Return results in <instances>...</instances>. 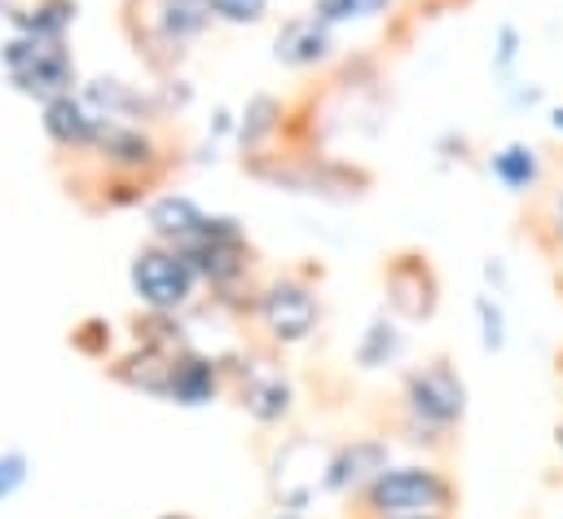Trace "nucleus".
<instances>
[{"label": "nucleus", "mask_w": 563, "mask_h": 519, "mask_svg": "<svg viewBox=\"0 0 563 519\" xmlns=\"http://www.w3.org/2000/svg\"><path fill=\"white\" fill-rule=\"evenodd\" d=\"M471 413V387L449 356L409 365L391 400V435L418 453H449Z\"/></svg>", "instance_id": "f257e3e1"}, {"label": "nucleus", "mask_w": 563, "mask_h": 519, "mask_svg": "<svg viewBox=\"0 0 563 519\" xmlns=\"http://www.w3.org/2000/svg\"><path fill=\"white\" fill-rule=\"evenodd\" d=\"M202 281V303L224 312L229 321L251 317V299L260 286V251L251 242V229L233 211H207L198 238L180 246Z\"/></svg>", "instance_id": "f03ea898"}, {"label": "nucleus", "mask_w": 563, "mask_h": 519, "mask_svg": "<svg viewBox=\"0 0 563 519\" xmlns=\"http://www.w3.org/2000/svg\"><path fill=\"white\" fill-rule=\"evenodd\" d=\"M457 501L462 488L440 462H391L347 501V519H440L457 515Z\"/></svg>", "instance_id": "7ed1b4c3"}, {"label": "nucleus", "mask_w": 563, "mask_h": 519, "mask_svg": "<svg viewBox=\"0 0 563 519\" xmlns=\"http://www.w3.org/2000/svg\"><path fill=\"white\" fill-rule=\"evenodd\" d=\"M211 26L216 18L207 0H128L123 4V35L158 79L176 75L194 53V44L207 40Z\"/></svg>", "instance_id": "20e7f679"}, {"label": "nucleus", "mask_w": 563, "mask_h": 519, "mask_svg": "<svg viewBox=\"0 0 563 519\" xmlns=\"http://www.w3.org/2000/svg\"><path fill=\"white\" fill-rule=\"evenodd\" d=\"M321 273L312 268H282L260 277L255 299H251V325L255 339L268 343L273 352H295L317 339L325 321V299H321Z\"/></svg>", "instance_id": "39448f33"}, {"label": "nucleus", "mask_w": 563, "mask_h": 519, "mask_svg": "<svg viewBox=\"0 0 563 519\" xmlns=\"http://www.w3.org/2000/svg\"><path fill=\"white\" fill-rule=\"evenodd\" d=\"M220 361H224V396L260 431H282L295 418L299 387H295L290 369L282 365V352H273L268 343L255 339V343H238V347L220 352Z\"/></svg>", "instance_id": "423d86ee"}, {"label": "nucleus", "mask_w": 563, "mask_h": 519, "mask_svg": "<svg viewBox=\"0 0 563 519\" xmlns=\"http://www.w3.org/2000/svg\"><path fill=\"white\" fill-rule=\"evenodd\" d=\"M176 163H180L176 145L163 136V128L101 119L92 150L70 167H84V172H97V176H132V180H150V185L163 189Z\"/></svg>", "instance_id": "0eeeda50"}, {"label": "nucleus", "mask_w": 563, "mask_h": 519, "mask_svg": "<svg viewBox=\"0 0 563 519\" xmlns=\"http://www.w3.org/2000/svg\"><path fill=\"white\" fill-rule=\"evenodd\" d=\"M0 75L4 84L44 106L62 92H75L79 88V62L70 53V40H35V35H22V31H4L0 35Z\"/></svg>", "instance_id": "6e6552de"}, {"label": "nucleus", "mask_w": 563, "mask_h": 519, "mask_svg": "<svg viewBox=\"0 0 563 519\" xmlns=\"http://www.w3.org/2000/svg\"><path fill=\"white\" fill-rule=\"evenodd\" d=\"M128 290H132L136 308H145V312L185 317L189 308L202 303V281H198L194 260L180 246L150 242V238L128 260Z\"/></svg>", "instance_id": "1a4fd4ad"}, {"label": "nucleus", "mask_w": 563, "mask_h": 519, "mask_svg": "<svg viewBox=\"0 0 563 519\" xmlns=\"http://www.w3.org/2000/svg\"><path fill=\"white\" fill-rule=\"evenodd\" d=\"M242 172L273 185V189L317 194V198H361L374 185V176L361 163L334 158L325 150H317V154H268L260 163H246Z\"/></svg>", "instance_id": "9d476101"}, {"label": "nucleus", "mask_w": 563, "mask_h": 519, "mask_svg": "<svg viewBox=\"0 0 563 519\" xmlns=\"http://www.w3.org/2000/svg\"><path fill=\"white\" fill-rule=\"evenodd\" d=\"M325 453H330V444L317 435H286L273 444V457H268L273 510L308 515L317 506V497H325Z\"/></svg>", "instance_id": "9b49d317"}, {"label": "nucleus", "mask_w": 563, "mask_h": 519, "mask_svg": "<svg viewBox=\"0 0 563 519\" xmlns=\"http://www.w3.org/2000/svg\"><path fill=\"white\" fill-rule=\"evenodd\" d=\"M440 295H444V281L427 251L400 246L383 260V308L405 325L431 321L440 312Z\"/></svg>", "instance_id": "f8f14e48"}, {"label": "nucleus", "mask_w": 563, "mask_h": 519, "mask_svg": "<svg viewBox=\"0 0 563 519\" xmlns=\"http://www.w3.org/2000/svg\"><path fill=\"white\" fill-rule=\"evenodd\" d=\"M396 462V440L378 431H356L347 440H334L325 453V497L352 501L374 475H383Z\"/></svg>", "instance_id": "ddd939ff"}, {"label": "nucleus", "mask_w": 563, "mask_h": 519, "mask_svg": "<svg viewBox=\"0 0 563 519\" xmlns=\"http://www.w3.org/2000/svg\"><path fill=\"white\" fill-rule=\"evenodd\" d=\"M220 396H224V361H220V352H207L198 343H185V347H176L167 356L158 405H172V409H207Z\"/></svg>", "instance_id": "4468645a"}, {"label": "nucleus", "mask_w": 563, "mask_h": 519, "mask_svg": "<svg viewBox=\"0 0 563 519\" xmlns=\"http://www.w3.org/2000/svg\"><path fill=\"white\" fill-rule=\"evenodd\" d=\"M334 57H339V31H330L308 9L282 18V26L273 31V62L282 70L308 75V70H325Z\"/></svg>", "instance_id": "2eb2a0df"}, {"label": "nucleus", "mask_w": 563, "mask_h": 519, "mask_svg": "<svg viewBox=\"0 0 563 519\" xmlns=\"http://www.w3.org/2000/svg\"><path fill=\"white\" fill-rule=\"evenodd\" d=\"M75 92H79L101 119L150 123V128H163V123H167L154 84H132V79H123V75H88V79H79Z\"/></svg>", "instance_id": "dca6fc26"}, {"label": "nucleus", "mask_w": 563, "mask_h": 519, "mask_svg": "<svg viewBox=\"0 0 563 519\" xmlns=\"http://www.w3.org/2000/svg\"><path fill=\"white\" fill-rule=\"evenodd\" d=\"M97 128H101V114L79 92H62V97H53V101L40 106V132H44V141L62 158H70V163H79L92 150Z\"/></svg>", "instance_id": "f3484780"}, {"label": "nucleus", "mask_w": 563, "mask_h": 519, "mask_svg": "<svg viewBox=\"0 0 563 519\" xmlns=\"http://www.w3.org/2000/svg\"><path fill=\"white\" fill-rule=\"evenodd\" d=\"M286 110L290 101H282L277 92H251L238 106V132H233V150L246 163H260L268 154L282 150V128H286Z\"/></svg>", "instance_id": "a211bd4d"}, {"label": "nucleus", "mask_w": 563, "mask_h": 519, "mask_svg": "<svg viewBox=\"0 0 563 519\" xmlns=\"http://www.w3.org/2000/svg\"><path fill=\"white\" fill-rule=\"evenodd\" d=\"M141 220H145V238L150 242H167V246H189L207 220V207L185 194V189H158L145 207H141Z\"/></svg>", "instance_id": "6ab92c4d"}, {"label": "nucleus", "mask_w": 563, "mask_h": 519, "mask_svg": "<svg viewBox=\"0 0 563 519\" xmlns=\"http://www.w3.org/2000/svg\"><path fill=\"white\" fill-rule=\"evenodd\" d=\"M409 352V330L400 317H391L387 308H374L369 321L361 325L356 343H352V365L361 374H383V369H396Z\"/></svg>", "instance_id": "aec40b11"}, {"label": "nucleus", "mask_w": 563, "mask_h": 519, "mask_svg": "<svg viewBox=\"0 0 563 519\" xmlns=\"http://www.w3.org/2000/svg\"><path fill=\"white\" fill-rule=\"evenodd\" d=\"M484 172L515 198L523 194H537L541 180H545V154L532 145V141H501L484 154Z\"/></svg>", "instance_id": "412c9836"}, {"label": "nucleus", "mask_w": 563, "mask_h": 519, "mask_svg": "<svg viewBox=\"0 0 563 519\" xmlns=\"http://www.w3.org/2000/svg\"><path fill=\"white\" fill-rule=\"evenodd\" d=\"M79 22V0H26L9 9V31L35 35V40H70Z\"/></svg>", "instance_id": "4be33fe9"}, {"label": "nucleus", "mask_w": 563, "mask_h": 519, "mask_svg": "<svg viewBox=\"0 0 563 519\" xmlns=\"http://www.w3.org/2000/svg\"><path fill=\"white\" fill-rule=\"evenodd\" d=\"M396 0H312L308 13L321 18L330 31H343V26H356V22H374L383 13H391Z\"/></svg>", "instance_id": "5701e85b"}, {"label": "nucleus", "mask_w": 563, "mask_h": 519, "mask_svg": "<svg viewBox=\"0 0 563 519\" xmlns=\"http://www.w3.org/2000/svg\"><path fill=\"white\" fill-rule=\"evenodd\" d=\"M519 62H523V31H519L515 22H497V26H493V53H488V66H493V79H497L501 92L519 79Z\"/></svg>", "instance_id": "b1692460"}, {"label": "nucleus", "mask_w": 563, "mask_h": 519, "mask_svg": "<svg viewBox=\"0 0 563 519\" xmlns=\"http://www.w3.org/2000/svg\"><path fill=\"white\" fill-rule=\"evenodd\" d=\"M471 312H475L479 347H484L488 356H497V352L506 347V339H510V321H506V303H501V295L479 290V295L471 299Z\"/></svg>", "instance_id": "393cba45"}, {"label": "nucleus", "mask_w": 563, "mask_h": 519, "mask_svg": "<svg viewBox=\"0 0 563 519\" xmlns=\"http://www.w3.org/2000/svg\"><path fill=\"white\" fill-rule=\"evenodd\" d=\"M70 347H75L79 356L106 365V361L119 352V334H114V325H110L106 317H84V321L70 330Z\"/></svg>", "instance_id": "a878e982"}, {"label": "nucleus", "mask_w": 563, "mask_h": 519, "mask_svg": "<svg viewBox=\"0 0 563 519\" xmlns=\"http://www.w3.org/2000/svg\"><path fill=\"white\" fill-rule=\"evenodd\" d=\"M216 26H260L268 18V0H207Z\"/></svg>", "instance_id": "bb28decb"}, {"label": "nucleus", "mask_w": 563, "mask_h": 519, "mask_svg": "<svg viewBox=\"0 0 563 519\" xmlns=\"http://www.w3.org/2000/svg\"><path fill=\"white\" fill-rule=\"evenodd\" d=\"M26 479H31V457L22 449H0V501L22 493Z\"/></svg>", "instance_id": "cd10ccee"}, {"label": "nucleus", "mask_w": 563, "mask_h": 519, "mask_svg": "<svg viewBox=\"0 0 563 519\" xmlns=\"http://www.w3.org/2000/svg\"><path fill=\"white\" fill-rule=\"evenodd\" d=\"M233 132H238V110L233 106H216L211 119H207V141L211 145H233Z\"/></svg>", "instance_id": "c85d7f7f"}, {"label": "nucleus", "mask_w": 563, "mask_h": 519, "mask_svg": "<svg viewBox=\"0 0 563 519\" xmlns=\"http://www.w3.org/2000/svg\"><path fill=\"white\" fill-rule=\"evenodd\" d=\"M501 97H506V106H515V110H537V106L545 101V88L532 84V79H515Z\"/></svg>", "instance_id": "c756f323"}, {"label": "nucleus", "mask_w": 563, "mask_h": 519, "mask_svg": "<svg viewBox=\"0 0 563 519\" xmlns=\"http://www.w3.org/2000/svg\"><path fill=\"white\" fill-rule=\"evenodd\" d=\"M541 229H550V251H559V246H563V185H559V189L550 194Z\"/></svg>", "instance_id": "7c9ffc66"}, {"label": "nucleus", "mask_w": 563, "mask_h": 519, "mask_svg": "<svg viewBox=\"0 0 563 519\" xmlns=\"http://www.w3.org/2000/svg\"><path fill=\"white\" fill-rule=\"evenodd\" d=\"M484 281H488L484 290H493V295H506V290H510V268H506L501 255H488V260H484Z\"/></svg>", "instance_id": "2f4dec72"}, {"label": "nucleus", "mask_w": 563, "mask_h": 519, "mask_svg": "<svg viewBox=\"0 0 563 519\" xmlns=\"http://www.w3.org/2000/svg\"><path fill=\"white\" fill-rule=\"evenodd\" d=\"M466 150H471V141H466L462 132H457V136L449 132V136L440 141V163H453V158H457V163H466Z\"/></svg>", "instance_id": "473e14b6"}, {"label": "nucleus", "mask_w": 563, "mask_h": 519, "mask_svg": "<svg viewBox=\"0 0 563 519\" xmlns=\"http://www.w3.org/2000/svg\"><path fill=\"white\" fill-rule=\"evenodd\" d=\"M545 123H550V128H554V132H559V136H563V101H559V106H550V110H545Z\"/></svg>", "instance_id": "72a5a7b5"}, {"label": "nucleus", "mask_w": 563, "mask_h": 519, "mask_svg": "<svg viewBox=\"0 0 563 519\" xmlns=\"http://www.w3.org/2000/svg\"><path fill=\"white\" fill-rule=\"evenodd\" d=\"M264 519H308V515H299V510H268Z\"/></svg>", "instance_id": "f704fd0d"}, {"label": "nucleus", "mask_w": 563, "mask_h": 519, "mask_svg": "<svg viewBox=\"0 0 563 519\" xmlns=\"http://www.w3.org/2000/svg\"><path fill=\"white\" fill-rule=\"evenodd\" d=\"M150 519H194L189 510H163V515H150Z\"/></svg>", "instance_id": "c9c22d12"}, {"label": "nucleus", "mask_w": 563, "mask_h": 519, "mask_svg": "<svg viewBox=\"0 0 563 519\" xmlns=\"http://www.w3.org/2000/svg\"><path fill=\"white\" fill-rule=\"evenodd\" d=\"M554 449H559V457H563V413H559V422H554Z\"/></svg>", "instance_id": "e433bc0d"}, {"label": "nucleus", "mask_w": 563, "mask_h": 519, "mask_svg": "<svg viewBox=\"0 0 563 519\" xmlns=\"http://www.w3.org/2000/svg\"><path fill=\"white\" fill-rule=\"evenodd\" d=\"M554 369H559V378H563V347H559V356H554Z\"/></svg>", "instance_id": "4c0bfd02"}, {"label": "nucleus", "mask_w": 563, "mask_h": 519, "mask_svg": "<svg viewBox=\"0 0 563 519\" xmlns=\"http://www.w3.org/2000/svg\"><path fill=\"white\" fill-rule=\"evenodd\" d=\"M440 519H453V515H440Z\"/></svg>", "instance_id": "58836bf2"}, {"label": "nucleus", "mask_w": 563, "mask_h": 519, "mask_svg": "<svg viewBox=\"0 0 563 519\" xmlns=\"http://www.w3.org/2000/svg\"><path fill=\"white\" fill-rule=\"evenodd\" d=\"M559 519H563V515H559Z\"/></svg>", "instance_id": "ea45409f"}]
</instances>
